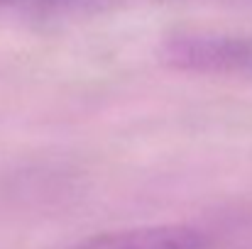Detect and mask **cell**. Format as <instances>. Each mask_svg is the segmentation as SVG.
I'll list each match as a JSON object with an SVG mask.
<instances>
[{
  "instance_id": "cell-1",
  "label": "cell",
  "mask_w": 252,
  "mask_h": 249,
  "mask_svg": "<svg viewBox=\"0 0 252 249\" xmlns=\"http://www.w3.org/2000/svg\"><path fill=\"white\" fill-rule=\"evenodd\" d=\"M159 61L181 74L230 76L252 81V37L228 32L186 29L162 39Z\"/></svg>"
},
{
  "instance_id": "cell-2",
  "label": "cell",
  "mask_w": 252,
  "mask_h": 249,
  "mask_svg": "<svg viewBox=\"0 0 252 249\" xmlns=\"http://www.w3.org/2000/svg\"><path fill=\"white\" fill-rule=\"evenodd\" d=\"M208 245L211 242L206 232L184 222H167L98 232L71 242L64 249H208Z\"/></svg>"
},
{
  "instance_id": "cell-3",
  "label": "cell",
  "mask_w": 252,
  "mask_h": 249,
  "mask_svg": "<svg viewBox=\"0 0 252 249\" xmlns=\"http://www.w3.org/2000/svg\"><path fill=\"white\" fill-rule=\"evenodd\" d=\"M120 0H0V17H22L34 22L84 17L113 7Z\"/></svg>"
}]
</instances>
